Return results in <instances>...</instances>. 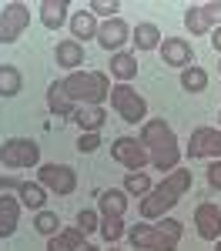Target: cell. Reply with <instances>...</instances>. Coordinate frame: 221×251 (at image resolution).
<instances>
[{
    "mask_svg": "<svg viewBox=\"0 0 221 251\" xmlns=\"http://www.w3.org/2000/svg\"><path fill=\"white\" fill-rule=\"evenodd\" d=\"M138 141L147 148V157L158 171H174L181 161V144H178V134L174 127L164 121V117H147L141 124V134Z\"/></svg>",
    "mask_w": 221,
    "mask_h": 251,
    "instance_id": "cell-1",
    "label": "cell"
},
{
    "mask_svg": "<svg viewBox=\"0 0 221 251\" xmlns=\"http://www.w3.org/2000/svg\"><path fill=\"white\" fill-rule=\"evenodd\" d=\"M188 188H191V171H184V168L168 171L161 184H154L151 191L144 194V201H141V218H144V221H161V218H168V211L188 194Z\"/></svg>",
    "mask_w": 221,
    "mask_h": 251,
    "instance_id": "cell-2",
    "label": "cell"
},
{
    "mask_svg": "<svg viewBox=\"0 0 221 251\" xmlns=\"http://www.w3.org/2000/svg\"><path fill=\"white\" fill-rule=\"evenodd\" d=\"M60 87L77 107L80 104H100L111 94V77L104 71H74V74H67L60 80Z\"/></svg>",
    "mask_w": 221,
    "mask_h": 251,
    "instance_id": "cell-3",
    "label": "cell"
},
{
    "mask_svg": "<svg viewBox=\"0 0 221 251\" xmlns=\"http://www.w3.org/2000/svg\"><path fill=\"white\" fill-rule=\"evenodd\" d=\"M111 107L118 111L121 121L127 124H144L147 121V100L131 87V84H111Z\"/></svg>",
    "mask_w": 221,
    "mask_h": 251,
    "instance_id": "cell-4",
    "label": "cell"
},
{
    "mask_svg": "<svg viewBox=\"0 0 221 251\" xmlns=\"http://www.w3.org/2000/svg\"><path fill=\"white\" fill-rule=\"evenodd\" d=\"M0 161L10 171H24V168H40V144L30 137H10L0 148Z\"/></svg>",
    "mask_w": 221,
    "mask_h": 251,
    "instance_id": "cell-5",
    "label": "cell"
},
{
    "mask_svg": "<svg viewBox=\"0 0 221 251\" xmlns=\"http://www.w3.org/2000/svg\"><path fill=\"white\" fill-rule=\"evenodd\" d=\"M127 241L138 251H178V238L164 234L158 225H147V221L131 225V228H127Z\"/></svg>",
    "mask_w": 221,
    "mask_h": 251,
    "instance_id": "cell-6",
    "label": "cell"
},
{
    "mask_svg": "<svg viewBox=\"0 0 221 251\" xmlns=\"http://www.w3.org/2000/svg\"><path fill=\"white\" fill-rule=\"evenodd\" d=\"M37 184L50 194H74L77 191V171L71 164H40Z\"/></svg>",
    "mask_w": 221,
    "mask_h": 251,
    "instance_id": "cell-7",
    "label": "cell"
},
{
    "mask_svg": "<svg viewBox=\"0 0 221 251\" xmlns=\"http://www.w3.org/2000/svg\"><path fill=\"white\" fill-rule=\"evenodd\" d=\"M27 24H30V7L27 3H7L3 10H0V44H14L20 40V34L27 30Z\"/></svg>",
    "mask_w": 221,
    "mask_h": 251,
    "instance_id": "cell-8",
    "label": "cell"
},
{
    "mask_svg": "<svg viewBox=\"0 0 221 251\" xmlns=\"http://www.w3.org/2000/svg\"><path fill=\"white\" fill-rule=\"evenodd\" d=\"M188 157L198 161V157H208V161H221V127H198L191 131V141H188Z\"/></svg>",
    "mask_w": 221,
    "mask_h": 251,
    "instance_id": "cell-9",
    "label": "cell"
},
{
    "mask_svg": "<svg viewBox=\"0 0 221 251\" xmlns=\"http://www.w3.org/2000/svg\"><path fill=\"white\" fill-rule=\"evenodd\" d=\"M111 157L118 161L121 168H127V171H141L144 164H151L147 148L141 144L138 137H118V141L111 144Z\"/></svg>",
    "mask_w": 221,
    "mask_h": 251,
    "instance_id": "cell-10",
    "label": "cell"
},
{
    "mask_svg": "<svg viewBox=\"0 0 221 251\" xmlns=\"http://www.w3.org/2000/svg\"><path fill=\"white\" fill-rule=\"evenodd\" d=\"M131 40V24L124 17H111V20H104L98 27V44L104 47V50H114L118 54L121 47Z\"/></svg>",
    "mask_w": 221,
    "mask_h": 251,
    "instance_id": "cell-11",
    "label": "cell"
},
{
    "mask_svg": "<svg viewBox=\"0 0 221 251\" xmlns=\"http://www.w3.org/2000/svg\"><path fill=\"white\" fill-rule=\"evenodd\" d=\"M195 231H198V238H204V241H218L221 238V208L218 204L204 201V204L195 208Z\"/></svg>",
    "mask_w": 221,
    "mask_h": 251,
    "instance_id": "cell-12",
    "label": "cell"
},
{
    "mask_svg": "<svg viewBox=\"0 0 221 251\" xmlns=\"http://www.w3.org/2000/svg\"><path fill=\"white\" fill-rule=\"evenodd\" d=\"M158 50H161V60H164L168 67L184 71V67H191V64H195V50H191V44H188L184 37H164Z\"/></svg>",
    "mask_w": 221,
    "mask_h": 251,
    "instance_id": "cell-13",
    "label": "cell"
},
{
    "mask_svg": "<svg viewBox=\"0 0 221 251\" xmlns=\"http://www.w3.org/2000/svg\"><path fill=\"white\" fill-rule=\"evenodd\" d=\"M71 121L80 127V134H98L100 127H104V121H107V111L100 104H80Z\"/></svg>",
    "mask_w": 221,
    "mask_h": 251,
    "instance_id": "cell-14",
    "label": "cell"
},
{
    "mask_svg": "<svg viewBox=\"0 0 221 251\" xmlns=\"http://www.w3.org/2000/svg\"><path fill=\"white\" fill-rule=\"evenodd\" d=\"M54 60H57V67H64V71H71V74H74L80 64H84V44H77L74 37L60 40L57 50H54Z\"/></svg>",
    "mask_w": 221,
    "mask_h": 251,
    "instance_id": "cell-15",
    "label": "cell"
},
{
    "mask_svg": "<svg viewBox=\"0 0 221 251\" xmlns=\"http://www.w3.org/2000/svg\"><path fill=\"white\" fill-rule=\"evenodd\" d=\"M127 211V191L124 188H111L98 198V214L100 218H124Z\"/></svg>",
    "mask_w": 221,
    "mask_h": 251,
    "instance_id": "cell-16",
    "label": "cell"
},
{
    "mask_svg": "<svg viewBox=\"0 0 221 251\" xmlns=\"http://www.w3.org/2000/svg\"><path fill=\"white\" fill-rule=\"evenodd\" d=\"M20 204L17 198H10V194H0V238H10V234L17 231L20 225Z\"/></svg>",
    "mask_w": 221,
    "mask_h": 251,
    "instance_id": "cell-17",
    "label": "cell"
},
{
    "mask_svg": "<svg viewBox=\"0 0 221 251\" xmlns=\"http://www.w3.org/2000/svg\"><path fill=\"white\" fill-rule=\"evenodd\" d=\"M111 74L118 77V84H131L138 77V54H131V50L111 54Z\"/></svg>",
    "mask_w": 221,
    "mask_h": 251,
    "instance_id": "cell-18",
    "label": "cell"
},
{
    "mask_svg": "<svg viewBox=\"0 0 221 251\" xmlns=\"http://www.w3.org/2000/svg\"><path fill=\"white\" fill-rule=\"evenodd\" d=\"M37 10H40V24H44L47 30H60V27H64V20H67L71 3H67V0H44Z\"/></svg>",
    "mask_w": 221,
    "mask_h": 251,
    "instance_id": "cell-19",
    "label": "cell"
},
{
    "mask_svg": "<svg viewBox=\"0 0 221 251\" xmlns=\"http://www.w3.org/2000/svg\"><path fill=\"white\" fill-rule=\"evenodd\" d=\"M84 238L87 234L80 231L77 225L74 228H60L54 238H47V251H80L84 248Z\"/></svg>",
    "mask_w": 221,
    "mask_h": 251,
    "instance_id": "cell-20",
    "label": "cell"
},
{
    "mask_svg": "<svg viewBox=\"0 0 221 251\" xmlns=\"http://www.w3.org/2000/svg\"><path fill=\"white\" fill-rule=\"evenodd\" d=\"M131 40H134V47H138V50H158L164 37H161L158 24L144 20V24H138V27H131Z\"/></svg>",
    "mask_w": 221,
    "mask_h": 251,
    "instance_id": "cell-21",
    "label": "cell"
},
{
    "mask_svg": "<svg viewBox=\"0 0 221 251\" xmlns=\"http://www.w3.org/2000/svg\"><path fill=\"white\" fill-rule=\"evenodd\" d=\"M47 107H50V111H54L57 117H74V111H77V104H74L71 97L64 94L60 80H54V84L47 87Z\"/></svg>",
    "mask_w": 221,
    "mask_h": 251,
    "instance_id": "cell-22",
    "label": "cell"
},
{
    "mask_svg": "<svg viewBox=\"0 0 221 251\" xmlns=\"http://www.w3.org/2000/svg\"><path fill=\"white\" fill-rule=\"evenodd\" d=\"M17 201L24 208H34V211H44V204H47V191L40 188L37 181H24L17 188Z\"/></svg>",
    "mask_w": 221,
    "mask_h": 251,
    "instance_id": "cell-23",
    "label": "cell"
},
{
    "mask_svg": "<svg viewBox=\"0 0 221 251\" xmlns=\"http://www.w3.org/2000/svg\"><path fill=\"white\" fill-rule=\"evenodd\" d=\"M98 17L91 14V10H77L74 17H71V34H74V40L80 44V37L87 40V37H98Z\"/></svg>",
    "mask_w": 221,
    "mask_h": 251,
    "instance_id": "cell-24",
    "label": "cell"
},
{
    "mask_svg": "<svg viewBox=\"0 0 221 251\" xmlns=\"http://www.w3.org/2000/svg\"><path fill=\"white\" fill-rule=\"evenodd\" d=\"M184 27H188L195 37L215 30V27H211V20L204 17V7H201V3H188V7H184Z\"/></svg>",
    "mask_w": 221,
    "mask_h": 251,
    "instance_id": "cell-25",
    "label": "cell"
},
{
    "mask_svg": "<svg viewBox=\"0 0 221 251\" xmlns=\"http://www.w3.org/2000/svg\"><path fill=\"white\" fill-rule=\"evenodd\" d=\"M24 87V77L14 64H0V97H17Z\"/></svg>",
    "mask_w": 221,
    "mask_h": 251,
    "instance_id": "cell-26",
    "label": "cell"
},
{
    "mask_svg": "<svg viewBox=\"0 0 221 251\" xmlns=\"http://www.w3.org/2000/svg\"><path fill=\"white\" fill-rule=\"evenodd\" d=\"M181 87H184L188 94H201V91L208 87V71L198 67V64L184 67V71H181Z\"/></svg>",
    "mask_w": 221,
    "mask_h": 251,
    "instance_id": "cell-27",
    "label": "cell"
},
{
    "mask_svg": "<svg viewBox=\"0 0 221 251\" xmlns=\"http://www.w3.org/2000/svg\"><path fill=\"white\" fill-rule=\"evenodd\" d=\"M34 228H37V234H44V238H54V234L60 231V218L54 211H37V218H34Z\"/></svg>",
    "mask_w": 221,
    "mask_h": 251,
    "instance_id": "cell-28",
    "label": "cell"
},
{
    "mask_svg": "<svg viewBox=\"0 0 221 251\" xmlns=\"http://www.w3.org/2000/svg\"><path fill=\"white\" fill-rule=\"evenodd\" d=\"M124 191L144 198V194L151 191V177H147L144 171H127V177H124Z\"/></svg>",
    "mask_w": 221,
    "mask_h": 251,
    "instance_id": "cell-29",
    "label": "cell"
},
{
    "mask_svg": "<svg viewBox=\"0 0 221 251\" xmlns=\"http://www.w3.org/2000/svg\"><path fill=\"white\" fill-rule=\"evenodd\" d=\"M100 234H104V241H121L124 234H127V228H124V221L121 218H100V228H98Z\"/></svg>",
    "mask_w": 221,
    "mask_h": 251,
    "instance_id": "cell-30",
    "label": "cell"
},
{
    "mask_svg": "<svg viewBox=\"0 0 221 251\" xmlns=\"http://www.w3.org/2000/svg\"><path fill=\"white\" fill-rule=\"evenodd\" d=\"M87 10H91L94 17H104V20H111V17H118L121 3H118V0H91V3H87Z\"/></svg>",
    "mask_w": 221,
    "mask_h": 251,
    "instance_id": "cell-31",
    "label": "cell"
},
{
    "mask_svg": "<svg viewBox=\"0 0 221 251\" xmlns=\"http://www.w3.org/2000/svg\"><path fill=\"white\" fill-rule=\"evenodd\" d=\"M77 228L84 234H94L100 228V214L98 211H91V208H84V211H77Z\"/></svg>",
    "mask_w": 221,
    "mask_h": 251,
    "instance_id": "cell-32",
    "label": "cell"
},
{
    "mask_svg": "<svg viewBox=\"0 0 221 251\" xmlns=\"http://www.w3.org/2000/svg\"><path fill=\"white\" fill-rule=\"evenodd\" d=\"M158 228L164 234H171V238H178V241H181V234H184V225H181V221H174V218H161Z\"/></svg>",
    "mask_w": 221,
    "mask_h": 251,
    "instance_id": "cell-33",
    "label": "cell"
},
{
    "mask_svg": "<svg viewBox=\"0 0 221 251\" xmlns=\"http://www.w3.org/2000/svg\"><path fill=\"white\" fill-rule=\"evenodd\" d=\"M98 148H100V134H80V141H77L80 154H91V151H98Z\"/></svg>",
    "mask_w": 221,
    "mask_h": 251,
    "instance_id": "cell-34",
    "label": "cell"
},
{
    "mask_svg": "<svg viewBox=\"0 0 221 251\" xmlns=\"http://www.w3.org/2000/svg\"><path fill=\"white\" fill-rule=\"evenodd\" d=\"M204 7V17L211 20V27H221V0H211V3H201Z\"/></svg>",
    "mask_w": 221,
    "mask_h": 251,
    "instance_id": "cell-35",
    "label": "cell"
},
{
    "mask_svg": "<svg viewBox=\"0 0 221 251\" xmlns=\"http://www.w3.org/2000/svg\"><path fill=\"white\" fill-rule=\"evenodd\" d=\"M208 184H211L215 191H221V161H211V164H208Z\"/></svg>",
    "mask_w": 221,
    "mask_h": 251,
    "instance_id": "cell-36",
    "label": "cell"
},
{
    "mask_svg": "<svg viewBox=\"0 0 221 251\" xmlns=\"http://www.w3.org/2000/svg\"><path fill=\"white\" fill-rule=\"evenodd\" d=\"M20 184V177H14V174H0V194H7V191H17Z\"/></svg>",
    "mask_w": 221,
    "mask_h": 251,
    "instance_id": "cell-37",
    "label": "cell"
},
{
    "mask_svg": "<svg viewBox=\"0 0 221 251\" xmlns=\"http://www.w3.org/2000/svg\"><path fill=\"white\" fill-rule=\"evenodd\" d=\"M211 47L221 54V27H215V30H211Z\"/></svg>",
    "mask_w": 221,
    "mask_h": 251,
    "instance_id": "cell-38",
    "label": "cell"
},
{
    "mask_svg": "<svg viewBox=\"0 0 221 251\" xmlns=\"http://www.w3.org/2000/svg\"><path fill=\"white\" fill-rule=\"evenodd\" d=\"M80 251H100V248H94V245H84V248H80Z\"/></svg>",
    "mask_w": 221,
    "mask_h": 251,
    "instance_id": "cell-39",
    "label": "cell"
},
{
    "mask_svg": "<svg viewBox=\"0 0 221 251\" xmlns=\"http://www.w3.org/2000/svg\"><path fill=\"white\" fill-rule=\"evenodd\" d=\"M218 74H221V60H218Z\"/></svg>",
    "mask_w": 221,
    "mask_h": 251,
    "instance_id": "cell-40",
    "label": "cell"
},
{
    "mask_svg": "<svg viewBox=\"0 0 221 251\" xmlns=\"http://www.w3.org/2000/svg\"><path fill=\"white\" fill-rule=\"evenodd\" d=\"M218 251H221V238H218Z\"/></svg>",
    "mask_w": 221,
    "mask_h": 251,
    "instance_id": "cell-41",
    "label": "cell"
},
{
    "mask_svg": "<svg viewBox=\"0 0 221 251\" xmlns=\"http://www.w3.org/2000/svg\"><path fill=\"white\" fill-rule=\"evenodd\" d=\"M218 124H221V114H218Z\"/></svg>",
    "mask_w": 221,
    "mask_h": 251,
    "instance_id": "cell-42",
    "label": "cell"
},
{
    "mask_svg": "<svg viewBox=\"0 0 221 251\" xmlns=\"http://www.w3.org/2000/svg\"><path fill=\"white\" fill-rule=\"evenodd\" d=\"M111 251H118V248H111Z\"/></svg>",
    "mask_w": 221,
    "mask_h": 251,
    "instance_id": "cell-43",
    "label": "cell"
}]
</instances>
